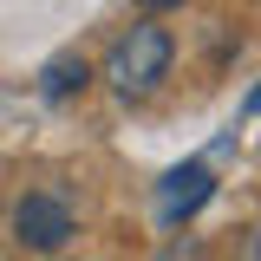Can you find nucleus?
<instances>
[{
    "label": "nucleus",
    "instance_id": "1",
    "mask_svg": "<svg viewBox=\"0 0 261 261\" xmlns=\"http://www.w3.org/2000/svg\"><path fill=\"white\" fill-rule=\"evenodd\" d=\"M170 33L157 27V20H137L130 33H118V46H111V59H105V79L118 85L124 98H144L157 92V79L170 72Z\"/></svg>",
    "mask_w": 261,
    "mask_h": 261
},
{
    "label": "nucleus",
    "instance_id": "2",
    "mask_svg": "<svg viewBox=\"0 0 261 261\" xmlns=\"http://www.w3.org/2000/svg\"><path fill=\"white\" fill-rule=\"evenodd\" d=\"M13 235H20V248H33V255H53V248L72 242V209H65L59 196L33 190V196H20V209H13Z\"/></svg>",
    "mask_w": 261,
    "mask_h": 261
},
{
    "label": "nucleus",
    "instance_id": "3",
    "mask_svg": "<svg viewBox=\"0 0 261 261\" xmlns=\"http://www.w3.org/2000/svg\"><path fill=\"white\" fill-rule=\"evenodd\" d=\"M202 196H209V170H202V163H183V170L170 176V190H163V216H170V222L190 216Z\"/></svg>",
    "mask_w": 261,
    "mask_h": 261
},
{
    "label": "nucleus",
    "instance_id": "4",
    "mask_svg": "<svg viewBox=\"0 0 261 261\" xmlns=\"http://www.w3.org/2000/svg\"><path fill=\"white\" fill-rule=\"evenodd\" d=\"M79 85H85V59H53V65H46V92H53V98L79 92Z\"/></svg>",
    "mask_w": 261,
    "mask_h": 261
},
{
    "label": "nucleus",
    "instance_id": "5",
    "mask_svg": "<svg viewBox=\"0 0 261 261\" xmlns=\"http://www.w3.org/2000/svg\"><path fill=\"white\" fill-rule=\"evenodd\" d=\"M242 261H261V222L248 228V248H242Z\"/></svg>",
    "mask_w": 261,
    "mask_h": 261
},
{
    "label": "nucleus",
    "instance_id": "6",
    "mask_svg": "<svg viewBox=\"0 0 261 261\" xmlns=\"http://www.w3.org/2000/svg\"><path fill=\"white\" fill-rule=\"evenodd\" d=\"M144 7H150V13H163V7H183V0H144Z\"/></svg>",
    "mask_w": 261,
    "mask_h": 261
}]
</instances>
